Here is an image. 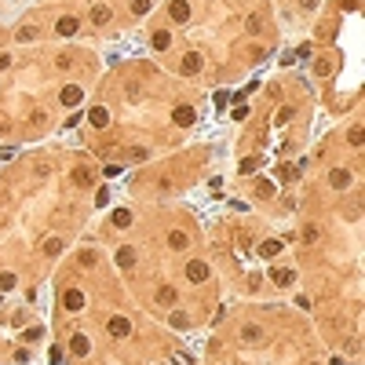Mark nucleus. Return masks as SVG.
Here are the masks:
<instances>
[{
  "instance_id": "f257e3e1",
  "label": "nucleus",
  "mask_w": 365,
  "mask_h": 365,
  "mask_svg": "<svg viewBox=\"0 0 365 365\" xmlns=\"http://www.w3.org/2000/svg\"><path fill=\"white\" fill-rule=\"evenodd\" d=\"M186 278H190L194 285L208 282V263H201V259H190V263H186Z\"/></svg>"
},
{
  "instance_id": "f03ea898",
  "label": "nucleus",
  "mask_w": 365,
  "mask_h": 365,
  "mask_svg": "<svg viewBox=\"0 0 365 365\" xmlns=\"http://www.w3.org/2000/svg\"><path fill=\"white\" fill-rule=\"evenodd\" d=\"M106 329H110V336H117V340H124V336L132 332V322L117 314V318H110V325H106Z\"/></svg>"
},
{
  "instance_id": "7ed1b4c3",
  "label": "nucleus",
  "mask_w": 365,
  "mask_h": 365,
  "mask_svg": "<svg viewBox=\"0 0 365 365\" xmlns=\"http://www.w3.org/2000/svg\"><path fill=\"white\" fill-rule=\"evenodd\" d=\"M88 124L110 128V110H106V106H91V110H88Z\"/></svg>"
},
{
  "instance_id": "20e7f679",
  "label": "nucleus",
  "mask_w": 365,
  "mask_h": 365,
  "mask_svg": "<svg viewBox=\"0 0 365 365\" xmlns=\"http://www.w3.org/2000/svg\"><path fill=\"white\" fill-rule=\"evenodd\" d=\"M172 121H175V124H179V128H190L194 121H198V114H194V106H175Z\"/></svg>"
},
{
  "instance_id": "39448f33",
  "label": "nucleus",
  "mask_w": 365,
  "mask_h": 365,
  "mask_svg": "<svg viewBox=\"0 0 365 365\" xmlns=\"http://www.w3.org/2000/svg\"><path fill=\"white\" fill-rule=\"evenodd\" d=\"M329 186L347 190V186H351V172H347V168H332V172H329Z\"/></svg>"
},
{
  "instance_id": "423d86ee",
  "label": "nucleus",
  "mask_w": 365,
  "mask_h": 365,
  "mask_svg": "<svg viewBox=\"0 0 365 365\" xmlns=\"http://www.w3.org/2000/svg\"><path fill=\"white\" fill-rule=\"evenodd\" d=\"M135 259H139V252L132 245H124V248H117V267L121 270H128V267H135Z\"/></svg>"
},
{
  "instance_id": "0eeeda50",
  "label": "nucleus",
  "mask_w": 365,
  "mask_h": 365,
  "mask_svg": "<svg viewBox=\"0 0 365 365\" xmlns=\"http://www.w3.org/2000/svg\"><path fill=\"white\" fill-rule=\"evenodd\" d=\"M62 307H66V311H81V307H84V292H81V288H66Z\"/></svg>"
},
{
  "instance_id": "6e6552de",
  "label": "nucleus",
  "mask_w": 365,
  "mask_h": 365,
  "mask_svg": "<svg viewBox=\"0 0 365 365\" xmlns=\"http://www.w3.org/2000/svg\"><path fill=\"white\" fill-rule=\"evenodd\" d=\"M77 30H81V22H77V18H73V15L59 18V26H55V33H59V37H73Z\"/></svg>"
},
{
  "instance_id": "1a4fd4ad",
  "label": "nucleus",
  "mask_w": 365,
  "mask_h": 365,
  "mask_svg": "<svg viewBox=\"0 0 365 365\" xmlns=\"http://www.w3.org/2000/svg\"><path fill=\"white\" fill-rule=\"evenodd\" d=\"M201 66H204V62H201V55H198V51H190V55L183 59V73H186V77H194V73H201Z\"/></svg>"
},
{
  "instance_id": "9d476101",
  "label": "nucleus",
  "mask_w": 365,
  "mask_h": 365,
  "mask_svg": "<svg viewBox=\"0 0 365 365\" xmlns=\"http://www.w3.org/2000/svg\"><path fill=\"white\" fill-rule=\"evenodd\" d=\"M81 99H84V91L77 84H66V88H62V102H66V106H81Z\"/></svg>"
},
{
  "instance_id": "9b49d317",
  "label": "nucleus",
  "mask_w": 365,
  "mask_h": 365,
  "mask_svg": "<svg viewBox=\"0 0 365 365\" xmlns=\"http://www.w3.org/2000/svg\"><path fill=\"white\" fill-rule=\"evenodd\" d=\"M282 248H285V241H278V238H274V241H263V245H259V256H263V259H274Z\"/></svg>"
},
{
  "instance_id": "f8f14e48",
  "label": "nucleus",
  "mask_w": 365,
  "mask_h": 365,
  "mask_svg": "<svg viewBox=\"0 0 365 365\" xmlns=\"http://www.w3.org/2000/svg\"><path fill=\"white\" fill-rule=\"evenodd\" d=\"M150 44H154V51H168V48H172V33H168V30H157Z\"/></svg>"
},
{
  "instance_id": "ddd939ff",
  "label": "nucleus",
  "mask_w": 365,
  "mask_h": 365,
  "mask_svg": "<svg viewBox=\"0 0 365 365\" xmlns=\"http://www.w3.org/2000/svg\"><path fill=\"white\" fill-rule=\"evenodd\" d=\"M70 351H73V354H81V358H84V354H88V351H91V343H88V336H81V332H77V336H73V340H70Z\"/></svg>"
},
{
  "instance_id": "4468645a",
  "label": "nucleus",
  "mask_w": 365,
  "mask_h": 365,
  "mask_svg": "<svg viewBox=\"0 0 365 365\" xmlns=\"http://www.w3.org/2000/svg\"><path fill=\"white\" fill-rule=\"evenodd\" d=\"M172 18H175V22H186V18H190V4H186V0H175V4H172Z\"/></svg>"
},
{
  "instance_id": "2eb2a0df",
  "label": "nucleus",
  "mask_w": 365,
  "mask_h": 365,
  "mask_svg": "<svg viewBox=\"0 0 365 365\" xmlns=\"http://www.w3.org/2000/svg\"><path fill=\"white\" fill-rule=\"evenodd\" d=\"M168 245H172V248H179V252H183L186 245H190V238H186V234H183V230H172V234H168Z\"/></svg>"
},
{
  "instance_id": "dca6fc26",
  "label": "nucleus",
  "mask_w": 365,
  "mask_h": 365,
  "mask_svg": "<svg viewBox=\"0 0 365 365\" xmlns=\"http://www.w3.org/2000/svg\"><path fill=\"white\" fill-rule=\"evenodd\" d=\"M77 263H81V267H95V263H99V252H95V248H84L81 256H77Z\"/></svg>"
},
{
  "instance_id": "f3484780",
  "label": "nucleus",
  "mask_w": 365,
  "mask_h": 365,
  "mask_svg": "<svg viewBox=\"0 0 365 365\" xmlns=\"http://www.w3.org/2000/svg\"><path fill=\"white\" fill-rule=\"evenodd\" d=\"M274 282H278V285H292V282H296V274H292L288 267H278V270H274Z\"/></svg>"
},
{
  "instance_id": "a211bd4d",
  "label": "nucleus",
  "mask_w": 365,
  "mask_h": 365,
  "mask_svg": "<svg viewBox=\"0 0 365 365\" xmlns=\"http://www.w3.org/2000/svg\"><path fill=\"white\" fill-rule=\"evenodd\" d=\"M91 22H95V26H106V22H110V7H91Z\"/></svg>"
},
{
  "instance_id": "6ab92c4d",
  "label": "nucleus",
  "mask_w": 365,
  "mask_h": 365,
  "mask_svg": "<svg viewBox=\"0 0 365 365\" xmlns=\"http://www.w3.org/2000/svg\"><path fill=\"white\" fill-rule=\"evenodd\" d=\"M18 278L11 274V270H0V292H7V288H15Z\"/></svg>"
},
{
  "instance_id": "aec40b11",
  "label": "nucleus",
  "mask_w": 365,
  "mask_h": 365,
  "mask_svg": "<svg viewBox=\"0 0 365 365\" xmlns=\"http://www.w3.org/2000/svg\"><path fill=\"white\" fill-rule=\"evenodd\" d=\"M114 223H117V227H132V212H128V208H117V212H114Z\"/></svg>"
},
{
  "instance_id": "412c9836",
  "label": "nucleus",
  "mask_w": 365,
  "mask_h": 365,
  "mask_svg": "<svg viewBox=\"0 0 365 365\" xmlns=\"http://www.w3.org/2000/svg\"><path fill=\"white\" fill-rule=\"evenodd\" d=\"M73 183H77V186H88V183H91V168H77V172H73Z\"/></svg>"
},
{
  "instance_id": "4be33fe9",
  "label": "nucleus",
  "mask_w": 365,
  "mask_h": 365,
  "mask_svg": "<svg viewBox=\"0 0 365 365\" xmlns=\"http://www.w3.org/2000/svg\"><path fill=\"white\" fill-rule=\"evenodd\" d=\"M37 37H41L37 26H22V30H18V41H37Z\"/></svg>"
},
{
  "instance_id": "5701e85b",
  "label": "nucleus",
  "mask_w": 365,
  "mask_h": 365,
  "mask_svg": "<svg viewBox=\"0 0 365 365\" xmlns=\"http://www.w3.org/2000/svg\"><path fill=\"white\" fill-rule=\"evenodd\" d=\"M44 252H48V256H59V252H62V241H59V238H48V241H44Z\"/></svg>"
},
{
  "instance_id": "b1692460",
  "label": "nucleus",
  "mask_w": 365,
  "mask_h": 365,
  "mask_svg": "<svg viewBox=\"0 0 365 365\" xmlns=\"http://www.w3.org/2000/svg\"><path fill=\"white\" fill-rule=\"evenodd\" d=\"M259 340H263L259 329H245V332H241V343H259Z\"/></svg>"
},
{
  "instance_id": "393cba45",
  "label": "nucleus",
  "mask_w": 365,
  "mask_h": 365,
  "mask_svg": "<svg viewBox=\"0 0 365 365\" xmlns=\"http://www.w3.org/2000/svg\"><path fill=\"white\" fill-rule=\"evenodd\" d=\"M157 299H161V303H175V288H172V285H164L161 292H157Z\"/></svg>"
},
{
  "instance_id": "a878e982",
  "label": "nucleus",
  "mask_w": 365,
  "mask_h": 365,
  "mask_svg": "<svg viewBox=\"0 0 365 365\" xmlns=\"http://www.w3.org/2000/svg\"><path fill=\"white\" fill-rule=\"evenodd\" d=\"M168 322H172V329H186V314H183V311H175Z\"/></svg>"
},
{
  "instance_id": "bb28decb",
  "label": "nucleus",
  "mask_w": 365,
  "mask_h": 365,
  "mask_svg": "<svg viewBox=\"0 0 365 365\" xmlns=\"http://www.w3.org/2000/svg\"><path fill=\"white\" fill-rule=\"evenodd\" d=\"M259 198H274V183H267V179H259Z\"/></svg>"
},
{
  "instance_id": "cd10ccee",
  "label": "nucleus",
  "mask_w": 365,
  "mask_h": 365,
  "mask_svg": "<svg viewBox=\"0 0 365 365\" xmlns=\"http://www.w3.org/2000/svg\"><path fill=\"white\" fill-rule=\"evenodd\" d=\"M132 11L135 15H146L150 11V0H132Z\"/></svg>"
},
{
  "instance_id": "c85d7f7f",
  "label": "nucleus",
  "mask_w": 365,
  "mask_h": 365,
  "mask_svg": "<svg viewBox=\"0 0 365 365\" xmlns=\"http://www.w3.org/2000/svg\"><path fill=\"white\" fill-rule=\"evenodd\" d=\"M292 117H296V110H292V106H285L282 114H278V124H285V121H292Z\"/></svg>"
},
{
  "instance_id": "c756f323",
  "label": "nucleus",
  "mask_w": 365,
  "mask_h": 365,
  "mask_svg": "<svg viewBox=\"0 0 365 365\" xmlns=\"http://www.w3.org/2000/svg\"><path fill=\"white\" fill-rule=\"evenodd\" d=\"M362 139H365L362 128H351V146H362Z\"/></svg>"
},
{
  "instance_id": "7c9ffc66",
  "label": "nucleus",
  "mask_w": 365,
  "mask_h": 365,
  "mask_svg": "<svg viewBox=\"0 0 365 365\" xmlns=\"http://www.w3.org/2000/svg\"><path fill=\"white\" fill-rule=\"evenodd\" d=\"M106 201H110V190H106V186H102V190L95 194V204H99V208H102V204H106Z\"/></svg>"
},
{
  "instance_id": "2f4dec72",
  "label": "nucleus",
  "mask_w": 365,
  "mask_h": 365,
  "mask_svg": "<svg viewBox=\"0 0 365 365\" xmlns=\"http://www.w3.org/2000/svg\"><path fill=\"white\" fill-rule=\"evenodd\" d=\"M248 30H252V33H259V30H263V18L252 15V18H248Z\"/></svg>"
},
{
  "instance_id": "473e14b6",
  "label": "nucleus",
  "mask_w": 365,
  "mask_h": 365,
  "mask_svg": "<svg viewBox=\"0 0 365 365\" xmlns=\"http://www.w3.org/2000/svg\"><path fill=\"white\" fill-rule=\"evenodd\" d=\"M102 175H106V179H110V175H121V164H106V168H102Z\"/></svg>"
},
{
  "instance_id": "72a5a7b5",
  "label": "nucleus",
  "mask_w": 365,
  "mask_h": 365,
  "mask_svg": "<svg viewBox=\"0 0 365 365\" xmlns=\"http://www.w3.org/2000/svg\"><path fill=\"white\" fill-rule=\"evenodd\" d=\"M303 241H318V230L314 227H303Z\"/></svg>"
},
{
  "instance_id": "f704fd0d",
  "label": "nucleus",
  "mask_w": 365,
  "mask_h": 365,
  "mask_svg": "<svg viewBox=\"0 0 365 365\" xmlns=\"http://www.w3.org/2000/svg\"><path fill=\"white\" fill-rule=\"evenodd\" d=\"M175 365H194V358L190 354H175Z\"/></svg>"
},
{
  "instance_id": "c9c22d12",
  "label": "nucleus",
  "mask_w": 365,
  "mask_h": 365,
  "mask_svg": "<svg viewBox=\"0 0 365 365\" xmlns=\"http://www.w3.org/2000/svg\"><path fill=\"white\" fill-rule=\"evenodd\" d=\"M11 66V59H7V55H0V70H7Z\"/></svg>"
},
{
  "instance_id": "e433bc0d",
  "label": "nucleus",
  "mask_w": 365,
  "mask_h": 365,
  "mask_svg": "<svg viewBox=\"0 0 365 365\" xmlns=\"http://www.w3.org/2000/svg\"><path fill=\"white\" fill-rule=\"evenodd\" d=\"M332 365H347V362H343V358H332Z\"/></svg>"
}]
</instances>
